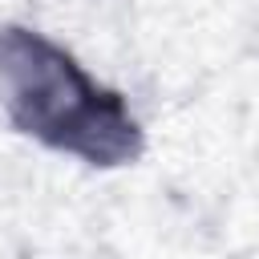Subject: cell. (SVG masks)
<instances>
[{
    "label": "cell",
    "mask_w": 259,
    "mask_h": 259,
    "mask_svg": "<svg viewBox=\"0 0 259 259\" xmlns=\"http://www.w3.org/2000/svg\"><path fill=\"white\" fill-rule=\"evenodd\" d=\"M0 113L12 134L89 170L134 166L150 146L134 101L24 20H0Z\"/></svg>",
    "instance_id": "obj_1"
}]
</instances>
